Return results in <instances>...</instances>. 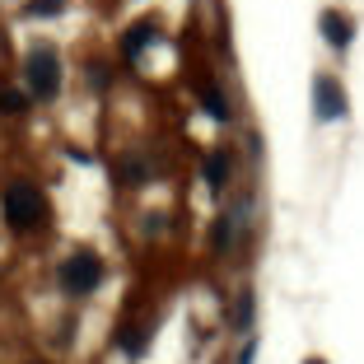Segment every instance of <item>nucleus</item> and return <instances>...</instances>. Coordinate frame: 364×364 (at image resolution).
Wrapping results in <instances>:
<instances>
[{
  "label": "nucleus",
  "mask_w": 364,
  "mask_h": 364,
  "mask_svg": "<svg viewBox=\"0 0 364 364\" xmlns=\"http://www.w3.org/2000/svg\"><path fill=\"white\" fill-rule=\"evenodd\" d=\"M0 210H5L10 229H19V234L47 225V196L38 192L33 182H10V187H5V196H0Z\"/></svg>",
  "instance_id": "f257e3e1"
},
{
  "label": "nucleus",
  "mask_w": 364,
  "mask_h": 364,
  "mask_svg": "<svg viewBox=\"0 0 364 364\" xmlns=\"http://www.w3.org/2000/svg\"><path fill=\"white\" fill-rule=\"evenodd\" d=\"M23 80H28V89L38 98H56V89H61V61H56L52 47H33L28 61H23Z\"/></svg>",
  "instance_id": "f03ea898"
},
{
  "label": "nucleus",
  "mask_w": 364,
  "mask_h": 364,
  "mask_svg": "<svg viewBox=\"0 0 364 364\" xmlns=\"http://www.w3.org/2000/svg\"><path fill=\"white\" fill-rule=\"evenodd\" d=\"M103 280V262L94 252H75V257L61 267V285L65 294H94V285Z\"/></svg>",
  "instance_id": "7ed1b4c3"
},
{
  "label": "nucleus",
  "mask_w": 364,
  "mask_h": 364,
  "mask_svg": "<svg viewBox=\"0 0 364 364\" xmlns=\"http://www.w3.org/2000/svg\"><path fill=\"white\" fill-rule=\"evenodd\" d=\"M313 112H318V122H341L346 117V89L332 75L313 80Z\"/></svg>",
  "instance_id": "20e7f679"
},
{
  "label": "nucleus",
  "mask_w": 364,
  "mask_h": 364,
  "mask_svg": "<svg viewBox=\"0 0 364 364\" xmlns=\"http://www.w3.org/2000/svg\"><path fill=\"white\" fill-rule=\"evenodd\" d=\"M322 38H327V47H336V52H346L350 47V38H355V23L346 19L341 10H322Z\"/></svg>",
  "instance_id": "39448f33"
},
{
  "label": "nucleus",
  "mask_w": 364,
  "mask_h": 364,
  "mask_svg": "<svg viewBox=\"0 0 364 364\" xmlns=\"http://www.w3.org/2000/svg\"><path fill=\"white\" fill-rule=\"evenodd\" d=\"M150 43H154V23H131V28H127V38H122V52H127L131 61H136V56L145 52Z\"/></svg>",
  "instance_id": "423d86ee"
},
{
  "label": "nucleus",
  "mask_w": 364,
  "mask_h": 364,
  "mask_svg": "<svg viewBox=\"0 0 364 364\" xmlns=\"http://www.w3.org/2000/svg\"><path fill=\"white\" fill-rule=\"evenodd\" d=\"M201 103H205V112H210L215 122H229V103H225V94L215 85H201Z\"/></svg>",
  "instance_id": "0eeeda50"
},
{
  "label": "nucleus",
  "mask_w": 364,
  "mask_h": 364,
  "mask_svg": "<svg viewBox=\"0 0 364 364\" xmlns=\"http://www.w3.org/2000/svg\"><path fill=\"white\" fill-rule=\"evenodd\" d=\"M225 178H229V154L215 150L210 159H205V182H210V187H225Z\"/></svg>",
  "instance_id": "6e6552de"
},
{
  "label": "nucleus",
  "mask_w": 364,
  "mask_h": 364,
  "mask_svg": "<svg viewBox=\"0 0 364 364\" xmlns=\"http://www.w3.org/2000/svg\"><path fill=\"white\" fill-rule=\"evenodd\" d=\"M65 10V0H28L23 5V14H33V19H52V14Z\"/></svg>",
  "instance_id": "1a4fd4ad"
},
{
  "label": "nucleus",
  "mask_w": 364,
  "mask_h": 364,
  "mask_svg": "<svg viewBox=\"0 0 364 364\" xmlns=\"http://www.w3.org/2000/svg\"><path fill=\"white\" fill-rule=\"evenodd\" d=\"M117 346H122L127 355H140V350H145V327H122Z\"/></svg>",
  "instance_id": "9d476101"
},
{
  "label": "nucleus",
  "mask_w": 364,
  "mask_h": 364,
  "mask_svg": "<svg viewBox=\"0 0 364 364\" xmlns=\"http://www.w3.org/2000/svg\"><path fill=\"white\" fill-rule=\"evenodd\" d=\"M23 107H28V98H23V94H14V89H0V112H10V117H14V112H23Z\"/></svg>",
  "instance_id": "9b49d317"
},
{
  "label": "nucleus",
  "mask_w": 364,
  "mask_h": 364,
  "mask_svg": "<svg viewBox=\"0 0 364 364\" xmlns=\"http://www.w3.org/2000/svg\"><path fill=\"white\" fill-rule=\"evenodd\" d=\"M304 364H327V360H304Z\"/></svg>",
  "instance_id": "f8f14e48"
}]
</instances>
